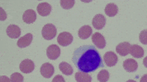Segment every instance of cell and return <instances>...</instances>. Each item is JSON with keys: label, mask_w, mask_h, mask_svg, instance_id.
I'll return each instance as SVG.
<instances>
[{"label": "cell", "mask_w": 147, "mask_h": 82, "mask_svg": "<svg viewBox=\"0 0 147 82\" xmlns=\"http://www.w3.org/2000/svg\"><path fill=\"white\" fill-rule=\"evenodd\" d=\"M140 82H147V74L144 75L140 78Z\"/></svg>", "instance_id": "cell-28"}, {"label": "cell", "mask_w": 147, "mask_h": 82, "mask_svg": "<svg viewBox=\"0 0 147 82\" xmlns=\"http://www.w3.org/2000/svg\"><path fill=\"white\" fill-rule=\"evenodd\" d=\"M40 71V74L43 77L50 78V77H51L53 75L54 72H55V68H54L52 64H51L49 62H46V63L41 65Z\"/></svg>", "instance_id": "cell-4"}, {"label": "cell", "mask_w": 147, "mask_h": 82, "mask_svg": "<svg viewBox=\"0 0 147 82\" xmlns=\"http://www.w3.org/2000/svg\"><path fill=\"white\" fill-rule=\"evenodd\" d=\"M106 24V18L102 14H97L92 20V25L96 30H101Z\"/></svg>", "instance_id": "cell-9"}, {"label": "cell", "mask_w": 147, "mask_h": 82, "mask_svg": "<svg viewBox=\"0 0 147 82\" xmlns=\"http://www.w3.org/2000/svg\"><path fill=\"white\" fill-rule=\"evenodd\" d=\"M52 82H65V79H64V77L62 75H57L54 77Z\"/></svg>", "instance_id": "cell-25"}, {"label": "cell", "mask_w": 147, "mask_h": 82, "mask_svg": "<svg viewBox=\"0 0 147 82\" xmlns=\"http://www.w3.org/2000/svg\"><path fill=\"white\" fill-rule=\"evenodd\" d=\"M103 61L107 67H113L118 61V58L113 52H107L103 56Z\"/></svg>", "instance_id": "cell-8"}, {"label": "cell", "mask_w": 147, "mask_h": 82, "mask_svg": "<svg viewBox=\"0 0 147 82\" xmlns=\"http://www.w3.org/2000/svg\"><path fill=\"white\" fill-rule=\"evenodd\" d=\"M143 64H144V66L147 67V57H146L144 59H143Z\"/></svg>", "instance_id": "cell-29"}, {"label": "cell", "mask_w": 147, "mask_h": 82, "mask_svg": "<svg viewBox=\"0 0 147 82\" xmlns=\"http://www.w3.org/2000/svg\"><path fill=\"white\" fill-rule=\"evenodd\" d=\"M72 61L77 68L85 73L94 72L104 66L100 54L94 45H83L76 48Z\"/></svg>", "instance_id": "cell-1"}, {"label": "cell", "mask_w": 147, "mask_h": 82, "mask_svg": "<svg viewBox=\"0 0 147 82\" xmlns=\"http://www.w3.org/2000/svg\"><path fill=\"white\" fill-rule=\"evenodd\" d=\"M10 80H11V82H23L24 78L22 75V74L18 73V72H15L11 75Z\"/></svg>", "instance_id": "cell-23"}, {"label": "cell", "mask_w": 147, "mask_h": 82, "mask_svg": "<svg viewBox=\"0 0 147 82\" xmlns=\"http://www.w3.org/2000/svg\"><path fill=\"white\" fill-rule=\"evenodd\" d=\"M6 33L11 39H17L21 35V29L17 25H10L6 29Z\"/></svg>", "instance_id": "cell-11"}, {"label": "cell", "mask_w": 147, "mask_h": 82, "mask_svg": "<svg viewBox=\"0 0 147 82\" xmlns=\"http://www.w3.org/2000/svg\"><path fill=\"white\" fill-rule=\"evenodd\" d=\"M123 67L127 72H134L138 67V63L132 58H128L123 62Z\"/></svg>", "instance_id": "cell-12"}, {"label": "cell", "mask_w": 147, "mask_h": 82, "mask_svg": "<svg viewBox=\"0 0 147 82\" xmlns=\"http://www.w3.org/2000/svg\"><path fill=\"white\" fill-rule=\"evenodd\" d=\"M105 13L107 15V17H113L114 16H116L118 12V7L116 4L114 3H108L107 6L105 7Z\"/></svg>", "instance_id": "cell-19"}, {"label": "cell", "mask_w": 147, "mask_h": 82, "mask_svg": "<svg viewBox=\"0 0 147 82\" xmlns=\"http://www.w3.org/2000/svg\"><path fill=\"white\" fill-rule=\"evenodd\" d=\"M144 49L140 47L138 44H132L131 46V49H130V54L131 55L136 58H140L144 56Z\"/></svg>", "instance_id": "cell-16"}, {"label": "cell", "mask_w": 147, "mask_h": 82, "mask_svg": "<svg viewBox=\"0 0 147 82\" xmlns=\"http://www.w3.org/2000/svg\"><path fill=\"white\" fill-rule=\"evenodd\" d=\"M92 42L98 48H104L106 46V40L102 34L99 32H96L92 35Z\"/></svg>", "instance_id": "cell-6"}, {"label": "cell", "mask_w": 147, "mask_h": 82, "mask_svg": "<svg viewBox=\"0 0 147 82\" xmlns=\"http://www.w3.org/2000/svg\"><path fill=\"white\" fill-rule=\"evenodd\" d=\"M60 6L65 9H70L74 7L75 1L74 0H61L60 2Z\"/></svg>", "instance_id": "cell-22"}, {"label": "cell", "mask_w": 147, "mask_h": 82, "mask_svg": "<svg viewBox=\"0 0 147 82\" xmlns=\"http://www.w3.org/2000/svg\"><path fill=\"white\" fill-rule=\"evenodd\" d=\"M131 46V45L130 44V43H128V42H122V43H121V44H119L117 46L116 51H117V53L119 55L122 56V57H125L128 54H130Z\"/></svg>", "instance_id": "cell-10"}, {"label": "cell", "mask_w": 147, "mask_h": 82, "mask_svg": "<svg viewBox=\"0 0 147 82\" xmlns=\"http://www.w3.org/2000/svg\"><path fill=\"white\" fill-rule=\"evenodd\" d=\"M0 82H11V80L6 76V75H1L0 77Z\"/></svg>", "instance_id": "cell-27"}, {"label": "cell", "mask_w": 147, "mask_h": 82, "mask_svg": "<svg viewBox=\"0 0 147 82\" xmlns=\"http://www.w3.org/2000/svg\"><path fill=\"white\" fill-rule=\"evenodd\" d=\"M92 32H93L92 28L89 26H84L79 30L78 35L82 40H86L89 36L92 35Z\"/></svg>", "instance_id": "cell-17"}, {"label": "cell", "mask_w": 147, "mask_h": 82, "mask_svg": "<svg viewBox=\"0 0 147 82\" xmlns=\"http://www.w3.org/2000/svg\"><path fill=\"white\" fill-rule=\"evenodd\" d=\"M75 80L77 82H91L92 77L88 75V73L79 71L75 73Z\"/></svg>", "instance_id": "cell-20"}, {"label": "cell", "mask_w": 147, "mask_h": 82, "mask_svg": "<svg viewBox=\"0 0 147 82\" xmlns=\"http://www.w3.org/2000/svg\"><path fill=\"white\" fill-rule=\"evenodd\" d=\"M59 69H60V71L63 74H65V75H72L74 72L73 67L69 63L65 62H60V65H59Z\"/></svg>", "instance_id": "cell-18"}, {"label": "cell", "mask_w": 147, "mask_h": 82, "mask_svg": "<svg viewBox=\"0 0 147 82\" xmlns=\"http://www.w3.org/2000/svg\"><path fill=\"white\" fill-rule=\"evenodd\" d=\"M139 39H140V43L143 44H147V30H142L139 34Z\"/></svg>", "instance_id": "cell-24"}, {"label": "cell", "mask_w": 147, "mask_h": 82, "mask_svg": "<svg viewBox=\"0 0 147 82\" xmlns=\"http://www.w3.org/2000/svg\"><path fill=\"white\" fill-rule=\"evenodd\" d=\"M42 37L47 40H51L55 38V36L57 34V30L56 27L54 26L53 24H47L42 28Z\"/></svg>", "instance_id": "cell-2"}, {"label": "cell", "mask_w": 147, "mask_h": 82, "mask_svg": "<svg viewBox=\"0 0 147 82\" xmlns=\"http://www.w3.org/2000/svg\"><path fill=\"white\" fill-rule=\"evenodd\" d=\"M126 82H136V81H134V80H128V81Z\"/></svg>", "instance_id": "cell-30"}, {"label": "cell", "mask_w": 147, "mask_h": 82, "mask_svg": "<svg viewBox=\"0 0 147 82\" xmlns=\"http://www.w3.org/2000/svg\"><path fill=\"white\" fill-rule=\"evenodd\" d=\"M47 55L51 60L57 59L60 55V49L59 46H57L56 44L50 45L47 49Z\"/></svg>", "instance_id": "cell-7"}, {"label": "cell", "mask_w": 147, "mask_h": 82, "mask_svg": "<svg viewBox=\"0 0 147 82\" xmlns=\"http://www.w3.org/2000/svg\"><path fill=\"white\" fill-rule=\"evenodd\" d=\"M73 40L74 38L72 34L69 32H62L57 37L58 44L63 47H66L68 45H69L73 42Z\"/></svg>", "instance_id": "cell-3"}, {"label": "cell", "mask_w": 147, "mask_h": 82, "mask_svg": "<svg viewBox=\"0 0 147 82\" xmlns=\"http://www.w3.org/2000/svg\"><path fill=\"white\" fill-rule=\"evenodd\" d=\"M32 39H33L32 34H31V33H28V34H25L24 36L21 37L20 39L18 40V41L17 44H18V46L19 48H26V47L29 46L31 44V43L32 41Z\"/></svg>", "instance_id": "cell-14"}, {"label": "cell", "mask_w": 147, "mask_h": 82, "mask_svg": "<svg viewBox=\"0 0 147 82\" xmlns=\"http://www.w3.org/2000/svg\"><path fill=\"white\" fill-rule=\"evenodd\" d=\"M97 79L99 82H107L109 79V72L107 70H101L97 75Z\"/></svg>", "instance_id": "cell-21"}, {"label": "cell", "mask_w": 147, "mask_h": 82, "mask_svg": "<svg viewBox=\"0 0 147 82\" xmlns=\"http://www.w3.org/2000/svg\"><path fill=\"white\" fill-rule=\"evenodd\" d=\"M0 13H1V17H0V20H4L6 18H7V14L5 13L4 10H3L2 7L0 8Z\"/></svg>", "instance_id": "cell-26"}, {"label": "cell", "mask_w": 147, "mask_h": 82, "mask_svg": "<svg viewBox=\"0 0 147 82\" xmlns=\"http://www.w3.org/2000/svg\"><path fill=\"white\" fill-rule=\"evenodd\" d=\"M36 19V12L32 9L26 10L25 13L22 15V20L27 24L33 23Z\"/></svg>", "instance_id": "cell-13"}, {"label": "cell", "mask_w": 147, "mask_h": 82, "mask_svg": "<svg viewBox=\"0 0 147 82\" xmlns=\"http://www.w3.org/2000/svg\"><path fill=\"white\" fill-rule=\"evenodd\" d=\"M37 13L40 15L41 17H46L48 16L51 12V6L47 3H39L37 6Z\"/></svg>", "instance_id": "cell-15"}, {"label": "cell", "mask_w": 147, "mask_h": 82, "mask_svg": "<svg viewBox=\"0 0 147 82\" xmlns=\"http://www.w3.org/2000/svg\"><path fill=\"white\" fill-rule=\"evenodd\" d=\"M19 69L22 73H31L35 69V64L30 59H25L19 65Z\"/></svg>", "instance_id": "cell-5"}]
</instances>
